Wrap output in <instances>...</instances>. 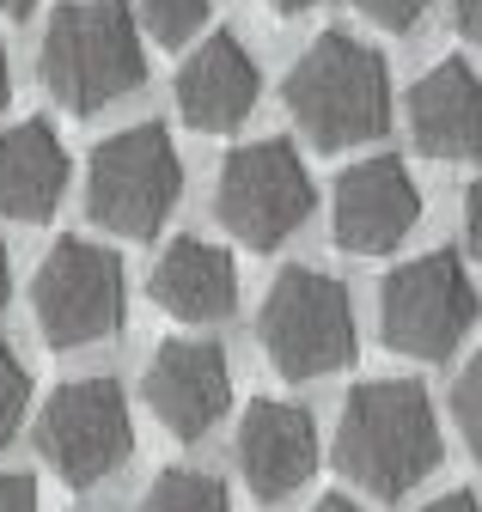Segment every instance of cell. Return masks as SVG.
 <instances>
[{"mask_svg": "<svg viewBox=\"0 0 482 512\" xmlns=\"http://www.w3.org/2000/svg\"><path fill=\"white\" fill-rule=\"evenodd\" d=\"M440 464V415L415 378H373L342 403L336 470L379 500L409 494Z\"/></svg>", "mask_w": 482, "mask_h": 512, "instance_id": "6da1fadb", "label": "cell"}, {"mask_svg": "<svg viewBox=\"0 0 482 512\" xmlns=\"http://www.w3.org/2000/svg\"><path fill=\"white\" fill-rule=\"evenodd\" d=\"M287 116L312 147H360L391 128V74L373 43L348 31H324L281 80Z\"/></svg>", "mask_w": 482, "mask_h": 512, "instance_id": "7a4b0ae2", "label": "cell"}, {"mask_svg": "<svg viewBox=\"0 0 482 512\" xmlns=\"http://www.w3.org/2000/svg\"><path fill=\"white\" fill-rule=\"evenodd\" d=\"M37 74L55 104L74 116H92L116 98H129L147 80V49L135 31V13L123 0H68L43 25Z\"/></svg>", "mask_w": 482, "mask_h": 512, "instance_id": "3957f363", "label": "cell"}, {"mask_svg": "<svg viewBox=\"0 0 482 512\" xmlns=\"http://www.w3.org/2000/svg\"><path fill=\"white\" fill-rule=\"evenodd\" d=\"M263 354L281 378H330L354 360V305L348 287L324 269H281L263 317H257Z\"/></svg>", "mask_w": 482, "mask_h": 512, "instance_id": "277c9868", "label": "cell"}, {"mask_svg": "<svg viewBox=\"0 0 482 512\" xmlns=\"http://www.w3.org/2000/svg\"><path fill=\"white\" fill-rule=\"evenodd\" d=\"M184 196V159L159 122H135L92 153L86 208L116 238H153Z\"/></svg>", "mask_w": 482, "mask_h": 512, "instance_id": "5b68a950", "label": "cell"}, {"mask_svg": "<svg viewBox=\"0 0 482 512\" xmlns=\"http://www.w3.org/2000/svg\"><path fill=\"white\" fill-rule=\"evenodd\" d=\"M37 452L68 488L116 476L135 452V421L116 378H68L37 415Z\"/></svg>", "mask_w": 482, "mask_h": 512, "instance_id": "8992f818", "label": "cell"}, {"mask_svg": "<svg viewBox=\"0 0 482 512\" xmlns=\"http://www.w3.org/2000/svg\"><path fill=\"white\" fill-rule=\"evenodd\" d=\"M31 311L49 348H92L123 330V263L92 238H55L37 263Z\"/></svg>", "mask_w": 482, "mask_h": 512, "instance_id": "52a82bcc", "label": "cell"}, {"mask_svg": "<svg viewBox=\"0 0 482 512\" xmlns=\"http://www.w3.org/2000/svg\"><path fill=\"white\" fill-rule=\"evenodd\" d=\"M476 281L452 250L415 256V263L391 269L379 287V330L397 354L415 360H446L470 330H476Z\"/></svg>", "mask_w": 482, "mask_h": 512, "instance_id": "ba28073f", "label": "cell"}, {"mask_svg": "<svg viewBox=\"0 0 482 512\" xmlns=\"http://www.w3.org/2000/svg\"><path fill=\"white\" fill-rule=\"evenodd\" d=\"M214 214L238 244L275 250L312 214V171L299 165V153L287 141H251L220 165Z\"/></svg>", "mask_w": 482, "mask_h": 512, "instance_id": "9c48e42d", "label": "cell"}, {"mask_svg": "<svg viewBox=\"0 0 482 512\" xmlns=\"http://www.w3.org/2000/svg\"><path fill=\"white\" fill-rule=\"evenodd\" d=\"M421 220V189L397 153H373L336 177V238L342 250H397Z\"/></svg>", "mask_w": 482, "mask_h": 512, "instance_id": "30bf717a", "label": "cell"}, {"mask_svg": "<svg viewBox=\"0 0 482 512\" xmlns=\"http://www.w3.org/2000/svg\"><path fill=\"white\" fill-rule=\"evenodd\" d=\"M238 470H245V482L263 506L287 500L299 482H312V470H318L312 415L299 403H275V397L251 403L245 421H238Z\"/></svg>", "mask_w": 482, "mask_h": 512, "instance_id": "8fae6325", "label": "cell"}, {"mask_svg": "<svg viewBox=\"0 0 482 512\" xmlns=\"http://www.w3.org/2000/svg\"><path fill=\"white\" fill-rule=\"evenodd\" d=\"M232 403V372L214 342H165L147 366V409L177 433L202 439Z\"/></svg>", "mask_w": 482, "mask_h": 512, "instance_id": "7c38bea8", "label": "cell"}, {"mask_svg": "<svg viewBox=\"0 0 482 512\" xmlns=\"http://www.w3.org/2000/svg\"><path fill=\"white\" fill-rule=\"evenodd\" d=\"M177 110L202 135H226L257 110V61L232 31H214L184 68H177Z\"/></svg>", "mask_w": 482, "mask_h": 512, "instance_id": "4fadbf2b", "label": "cell"}, {"mask_svg": "<svg viewBox=\"0 0 482 512\" xmlns=\"http://www.w3.org/2000/svg\"><path fill=\"white\" fill-rule=\"evenodd\" d=\"M409 135L428 159L482 153V80L470 61H434L409 92Z\"/></svg>", "mask_w": 482, "mask_h": 512, "instance_id": "5bb4252c", "label": "cell"}, {"mask_svg": "<svg viewBox=\"0 0 482 512\" xmlns=\"http://www.w3.org/2000/svg\"><path fill=\"white\" fill-rule=\"evenodd\" d=\"M153 305L177 324H226L238 311V269L220 244L177 238L153 263Z\"/></svg>", "mask_w": 482, "mask_h": 512, "instance_id": "9a60e30c", "label": "cell"}, {"mask_svg": "<svg viewBox=\"0 0 482 512\" xmlns=\"http://www.w3.org/2000/svg\"><path fill=\"white\" fill-rule=\"evenodd\" d=\"M68 189V153L49 122H19L0 135V220L37 226Z\"/></svg>", "mask_w": 482, "mask_h": 512, "instance_id": "2e32d148", "label": "cell"}, {"mask_svg": "<svg viewBox=\"0 0 482 512\" xmlns=\"http://www.w3.org/2000/svg\"><path fill=\"white\" fill-rule=\"evenodd\" d=\"M141 512H232V500H226L220 476H202V470H165V476L147 488Z\"/></svg>", "mask_w": 482, "mask_h": 512, "instance_id": "e0dca14e", "label": "cell"}, {"mask_svg": "<svg viewBox=\"0 0 482 512\" xmlns=\"http://www.w3.org/2000/svg\"><path fill=\"white\" fill-rule=\"evenodd\" d=\"M141 25L153 31V43L177 49L208 25V0H141Z\"/></svg>", "mask_w": 482, "mask_h": 512, "instance_id": "ac0fdd59", "label": "cell"}, {"mask_svg": "<svg viewBox=\"0 0 482 512\" xmlns=\"http://www.w3.org/2000/svg\"><path fill=\"white\" fill-rule=\"evenodd\" d=\"M25 409H31V372H25V360L7 342H0V445L19 433Z\"/></svg>", "mask_w": 482, "mask_h": 512, "instance_id": "d6986e66", "label": "cell"}, {"mask_svg": "<svg viewBox=\"0 0 482 512\" xmlns=\"http://www.w3.org/2000/svg\"><path fill=\"white\" fill-rule=\"evenodd\" d=\"M452 421H458L464 445L482 458V354L458 372V391H452Z\"/></svg>", "mask_w": 482, "mask_h": 512, "instance_id": "ffe728a7", "label": "cell"}, {"mask_svg": "<svg viewBox=\"0 0 482 512\" xmlns=\"http://www.w3.org/2000/svg\"><path fill=\"white\" fill-rule=\"evenodd\" d=\"M354 7L367 13L373 25H385V31H415L421 19H428L434 0H354Z\"/></svg>", "mask_w": 482, "mask_h": 512, "instance_id": "44dd1931", "label": "cell"}, {"mask_svg": "<svg viewBox=\"0 0 482 512\" xmlns=\"http://www.w3.org/2000/svg\"><path fill=\"white\" fill-rule=\"evenodd\" d=\"M0 512H37V488L19 470H0Z\"/></svg>", "mask_w": 482, "mask_h": 512, "instance_id": "7402d4cb", "label": "cell"}, {"mask_svg": "<svg viewBox=\"0 0 482 512\" xmlns=\"http://www.w3.org/2000/svg\"><path fill=\"white\" fill-rule=\"evenodd\" d=\"M464 244L482 256V177L470 183V196H464Z\"/></svg>", "mask_w": 482, "mask_h": 512, "instance_id": "603a6c76", "label": "cell"}, {"mask_svg": "<svg viewBox=\"0 0 482 512\" xmlns=\"http://www.w3.org/2000/svg\"><path fill=\"white\" fill-rule=\"evenodd\" d=\"M452 19L470 43H482V0H452Z\"/></svg>", "mask_w": 482, "mask_h": 512, "instance_id": "cb8c5ba5", "label": "cell"}, {"mask_svg": "<svg viewBox=\"0 0 482 512\" xmlns=\"http://www.w3.org/2000/svg\"><path fill=\"white\" fill-rule=\"evenodd\" d=\"M421 512H482L476 506V494H464V488H452V494H440V500H428Z\"/></svg>", "mask_w": 482, "mask_h": 512, "instance_id": "d4e9b609", "label": "cell"}, {"mask_svg": "<svg viewBox=\"0 0 482 512\" xmlns=\"http://www.w3.org/2000/svg\"><path fill=\"white\" fill-rule=\"evenodd\" d=\"M275 13H312V7H324V0H269Z\"/></svg>", "mask_w": 482, "mask_h": 512, "instance_id": "484cf974", "label": "cell"}, {"mask_svg": "<svg viewBox=\"0 0 482 512\" xmlns=\"http://www.w3.org/2000/svg\"><path fill=\"white\" fill-rule=\"evenodd\" d=\"M7 293H13V263H7V244H0V305H7Z\"/></svg>", "mask_w": 482, "mask_h": 512, "instance_id": "4316f807", "label": "cell"}, {"mask_svg": "<svg viewBox=\"0 0 482 512\" xmlns=\"http://www.w3.org/2000/svg\"><path fill=\"white\" fill-rule=\"evenodd\" d=\"M7 98H13V68H7V49H0V110H7Z\"/></svg>", "mask_w": 482, "mask_h": 512, "instance_id": "83f0119b", "label": "cell"}, {"mask_svg": "<svg viewBox=\"0 0 482 512\" xmlns=\"http://www.w3.org/2000/svg\"><path fill=\"white\" fill-rule=\"evenodd\" d=\"M312 512H360V506H354V500H342V494H330V500H318Z\"/></svg>", "mask_w": 482, "mask_h": 512, "instance_id": "f1b7e54d", "label": "cell"}, {"mask_svg": "<svg viewBox=\"0 0 482 512\" xmlns=\"http://www.w3.org/2000/svg\"><path fill=\"white\" fill-rule=\"evenodd\" d=\"M31 7H37V0H0V13H7V19H25Z\"/></svg>", "mask_w": 482, "mask_h": 512, "instance_id": "f546056e", "label": "cell"}]
</instances>
